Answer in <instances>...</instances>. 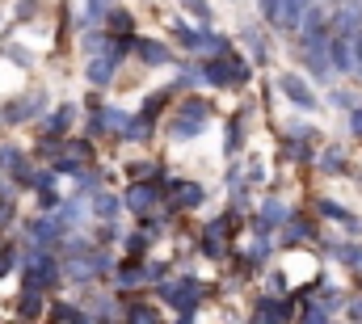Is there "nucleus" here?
I'll use <instances>...</instances> for the list:
<instances>
[{"label":"nucleus","mask_w":362,"mask_h":324,"mask_svg":"<svg viewBox=\"0 0 362 324\" xmlns=\"http://www.w3.org/2000/svg\"><path fill=\"white\" fill-rule=\"evenodd\" d=\"M202 81L215 84V88H245L253 81V64L228 51V55H215V59L202 64Z\"/></svg>","instance_id":"f257e3e1"},{"label":"nucleus","mask_w":362,"mask_h":324,"mask_svg":"<svg viewBox=\"0 0 362 324\" xmlns=\"http://www.w3.org/2000/svg\"><path fill=\"white\" fill-rule=\"evenodd\" d=\"M206 122H211V101H206V97H185L177 105V118L169 122V135H173L177 144H185V139H194Z\"/></svg>","instance_id":"f03ea898"},{"label":"nucleus","mask_w":362,"mask_h":324,"mask_svg":"<svg viewBox=\"0 0 362 324\" xmlns=\"http://www.w3.org/2000/svg\"><path fill=\"white\" fill-rule=\"evenodd\" d=\"M202 295H206V287H202L198 278H173V282H165V278H160V299L177 308L181 320H194V312H198Z\"/></svg>","instance_id":"7ed1b4c3"},{"label":"nucleus","mask_w":362,"mask_h":324,"mask_svg":"<svg viewBox=\"0 0 362 324\" xmlns=\"http://www.w3.org/2000/svg\"><path fill=\"white\" fill-rule=\"evenodd\" d=\"M64 278V270H59V261L47 253V248H30V257H25V287H38V291H51L55 282Z\"/></svg>","instance_id":"20e7f679"},{"label":"nucleus","mask_w":362,"mask_h":324,"mask_svg":"<svg viewBox=\"0 0 362 324\" xmlns=\"http://www.w3.org/2000/svg\"><path fill=\"white\" fill-rule=\"evenodd\" d=\"M173 30L181 34V47L194 51V55H202V59H215V55H228L232 51V42L223 34H215V30H185L181 21H173Z\"/></svg>","instance_id":"39448f33"},{"label":"nucleus","mask_w":362,"mask_h":324,"mask_svg":"<svg viewBox=\"0 0 362 324\" xmlns=\"http://www.w3.org/2000/svg\"><path fill=\"white\" fill-rule=\"evenodd\" d=\"M236 228V215L228 211V215H219V219H211L206 224V232H202V241H198V248H202V257H211V261H223L228 253H232V232Z\"/></svg>","instance_id":"423d86ee"},{"label":"nucleus","mask_w":362,"mask_h":324,"mask_svg":"<svg viewBox=\"0 0 362 324\" xmlns=\"http://www.w3.org/2000/svg\"><path fill=\"white\" fill-rule=\"evenodd\" d=\"M308 4L312 0H262V13H266L270 25L286 30V34H299V21H303Z\"/></svg>","instance_id":"0eeeda50"},{"label":"nucleus","mask_w":362,"mask_h":324,"mask_svg":"<svg viewBox=\"0 0 362 324\" xmlns=\"http://www.w3.org/2000/svg\"><path fill=\"white\" fill-rule=\"evenodd\" d=\"M160 198H165V181H152V177H148V181H131V185H127L122 207H131L135 215H148Z\"/></svg>","instance_id":"6e6552de"},{"label":"nucleus","mask_w":362,"mask_h":324,"mask_svg":"<svg viewBox=\"0 0 362 324\" xmlns=\"http://www.w3.org/2000/svg\"><path fill=\"white\" fill-rule=\"evenodd\" d=\"M165 198H169L173 211H194V207H202L206 190L198 181H165Z\"/></svg>","instance_id":"1a4fd4ad"},{"label":"nucleus","mask_w":362,"mask_h":324,"mask_svg":"<svg viewBox=\"0 0 362 324\" xmlns=\"http://www.w3.org/2000/svg\"><path fill=\"white\" fill-rule=\"evenodd\" d=\"M278 88L286 93V101H291L295 110H316V105H320V101H316V93H312V84L299 81L295 72H286V76L278 81Z\"/></svg>","instance_id":"9d476101"},{"label":"nucleus","mask_w":362,"mask_h":324,"mask_svg":"<svg viewBox=\"0 0 362 324\" xmlns=\"http://www.w3.org/2000/svg\"><path fill=\"white\" fill-rule=\"evenodd\" d=\"M118 64H122V59H118L114 51H93L89 72H85V76H89L93 88H105V84L114 81V68H118Z\"/></svg>","instance_id":"9b49d317"},{"label":"nucleus","mask_w":362,"mask_h":324,"mask_svg":"<svg viewBox=\"0 0 362 324\" xmlns=\"http://www.w3.org/2000/svg\"><path fill=\"white\" fill-rule=\"evenodd\" d=\"M135 55L148 64V68H169L173 64V51L165 42H152V38H135Z\"/></svg>","instance_id":"f8f14e48"},{"label":"nucleus","mask_w":362,"mask_h":324,"mask_svg":"<svg viewBox=\"0 0 362 324\" xmlns=\"http://www.w3.org/2000/svg\"><path fill=\"white\" fill-rule=\"evenodd\" d=\"M295 316V299H278V295H270V299H262L257 308H253V320H291Z\"/></svg>","instance_id":"ddd939ff"},{"label":"nucleus","mask_w":362,"mask_h":324,"mask_svg":"<svg viewBox=\"0 0 362 324\" xmlns=\"http://www.w3.org/2000/svg\"><path fill=\"white\" fill-rule=\"evenodd\" d=\"M105 34L118 38V42H135V21H131V13H127V8H110V13H105Z\"/></svg>","instance_id":"4468645a"},{"label":"nucleus","mask_w":362,"mask_h":324,"mask_svg":"<svg viewBox=\"0 0 362 324\" xmlns=\"http://www.w3.org/2000/svg\"><path fill=\"white\" fill-rule=\"evenodd\" d=\"M0 173H13L21 185H30V164H25V156H21V148L0 144Z\"/></svg>","instance_id":"2eb2a0df"},{"label":"nucleus","mask_w":362,"mask_h":324,"mask_svg":"<svg viewBox=\"0 0 362 324\" xmlns=\"http://www.w3.org/2000/svg\"><path fill=\"white\" fill-rule=\"evenodd\" d=\"M42 97H21V101H13V105H4L0 110V122H25V118H34V114H42Z\"/></svg>","instance_id":"dca6fc26"},{"label":"nucleus","mask_w":362,"mask_h":324,"mask_svg":"<svg viewBox=\"0 0 362 324\" xmlns=\"http://www.w3.org/2000/svg\"><path fill=\"white\" fill-rule=\"evenodd\" d=\"M72 118H76V105H59V110L42 122V139H64L68 127H72Z\"/></svg>","instance_id":"f3484780"},{"label":"nucleus","mask_w":362,"mask_h":324,"mask_svg":"<svg viewBox=\"0 0 362 324\" xmlns=\"http://www.w3.org/2000/svg\"><path fill=\"white\" fill-rule=\"evenodd\" d=\"M59 236H64V224L59 219H34L30 224V241L38 244V248H51Z\"/></svg>","instance_id":"a211bd4d"},{"label":"nucleus","mask_w":362,"mask_h":324,"mask_svg":"<svg viewBox=\"0 0 362 324\" xmlns=\"http://www.w3.org/2000/svg\"><path fill=\"white\" fill-rule=\"evenodd\" d=\"M114 282H118V291H135V287L144 282V261H139V257H127V261L118 265Z\"/></svg>","instance_id":"6ab92c4d"},{"label":"nucleus","mask_w":362,"mask_h":324,"mask_svg":"<svg viewBox=\"0 0 362 324\" xmlns=\"http://www.w3.org/2000/svg\"><path fill=\"white\" fill-rule=\"evenodd\" d=\"M42 299H47V291H38V287H25V291H21V299H17V316H25V320H38V316H42Z\"/></svg>","instance_id":"aec40b11"},{"label":"nucleus","mask_w":362,"mask_h":324,"mask_svg":"<svg viewBox=\"0 0 362 324\" xmlns=\"http://www.w3.org/2000/svg\"><path fill=\"white\" fill-rule=\"evenodd\" d=\"M312 244L316 241V224H312V219H299V215H295V219H291V215H286V236H282V244Z\"/></svg>","instance_id":"412c9836"},{"label":"nucleus","mask_w":362,"mask_h":324,"mask_svg":"<svg viewBox=\"0 0 362 324\" xmlns=\"http://www.w3.org/2000/svg\"><path fill=\"white\" fill-rule=\"evenodd\" d=\"M278 224H286V207L278 202V198H266V207H262V215H257V232H274Z\"/></svg>","instance_id":"4be33fe9"},{"label":"nucleus","mask_w":362,"mask_h":324,"mask_svg":"<svg viewBox=\"0 0 362 324\" xmlns=\"http://www.w3.org/2000/svg\"><path fill=\"white\" fill-rule=\"evenodd\" d=\"M156 135V118H148V114H135V118H127V131H122V139H135V144H144V139H152Z\"/></svg>","instance_id":"5701e85b"},{"label":"nucleus","mask_w":362,"mask_h":324,"mask_svg":"<svg viewBox=\"0 0 362 324\" xmlns=\"http://www.w3.org/2000/svg\"><path fill=\"white\" fill-rule=\"evenodd\" d=\"M316 164H320V173H329V177H337V173H346V168H350V161H346V152H341V148H325Z\"/></svg>","instance_id":"b1692460"},{"label":"nucleus","mask_w":362,"mask_h":324,"mask_svg":"<svg viewBox=\"0 0 362 324\" xmlns=\"http://www.w3.org/2000/svg\"><path fill=\"white\" fill-rule=\"evenodd\" d=\"M118 211H122V198H114V194H97V198H93V215H97V219L110 224V219H118Z\"/></svg>","instance_id":"393cba45"},{"label":"nucleus","mask_w":362,"mask_h":324,"mask_svg":"<svg viewBox=\"0 0 362 324\" xmlns=\"http://www.w3.org/2000/svg\"><path fill=\"white\" fill-rule=\"evenodd\" d=\"M240 144H245V118H232V122H228V131H223V152H228V156H236V152H240Z\"/></svg>","instance_id":"a878e982"},{"label":"nucleus","mask_w":362,"mask_h":324,"mask_svg":"<svg viewBox=\"0 0 362 324\" xmlns=\"http://www.w3.org/2000/svg\"><path fill=\"white\" fill-rule=\"evenodd\" d=\"M320 215H325V219H333V224H346V228H358V219H354V215H350L346 207H337L333 198H320Z\"/></svg>","instance_id":"bb28decb"},{"label":"nucleus","mask_w":362,"mask_h":324,"mask_svg":"<svg viewBox=\"0 0 362 324\" xmlns=\"http://www.w3.org/2000/svg\"><path fill=\"white\" fill-rule=\"evenodd\" d=\"M282 152H286V161H312V148H308V139L303 135H286V144H282Z\"/></svg>","instance_id":"cd10ccee"},{"label":"nucleus","mask_w":362,"mask_h":324,"mask_svg":"<svg viewBox=\"0 0 362 324\" xmlns=\"http://www.w3.org/2000/svg\"><path fill=\"white\" fill-rule=\"evenodd\" d=\"M329 253H333L341 265H350V270H358L362 265V248L358 244H329Z\"/></svg>","instance_id":"c85d7f7f"},{"label":"nucleus","mask_w":362,"mask_h":324,"mask_svg":"<svg viewBox=\"0 0 362 324\" xmlns=\"http://www.w3.org/2000/svg\"><path fill=\"white\" fill-rule=\"evenodd\" d=\"M127 320H135V324H156L160 320V312L156 308H148V303H127V312H122Z\"/></svg>","instance_id":"c756f323"},{"label":"nucleus","mask_w":362,"mask_h":324,"mask_svg":"<svg viewBox=\"0 0 362 324\" xmlns=\"http://www.w3.org/2000/svg\"><path fill=\"white\" fill-rule=\"evenodd\" d=\"M127 173H131V181H148V177H152V181H165V173H160V164H131V168H127Z\"/></svg>","instance_id":"7c9ffc66"},{"label":"nucleus","mask_w":362,"mask_h":324,"mask_svg":"<svg viewBox=\"0 0 362 324\" xmlns=\"http://www.w3.org/2000/svg\"><path fill=\"white\" fill-rule=\"evenodd\" d=\"M245 42H249V47H253V59H257V64H266V59H270V47H266V42H262V34H257V30H253V25H249V30H245Z\"/></svg>","instance_id":"2f4dec72"},{"label":"nucleus","mask_w":362,"mask_h":324,"mask_svg":"<svg viewBox=\"0 0 362 324\" xmlns=\"http://www.w3.org/2000/svg\"><path fill=\"white\" fill-rule=\"evenodd\" d=\"M169 97H173L169 88H165V93H152V97L144 101V110H139V114H148V118H160V110H165V101H169Z\"/></svg>","instance_id":"473e14b6"},{"label":"nucleus","mask_w":362,"mask_h":324,"mask_svg":"<svg viewBox=\"0 0 362 324\" xmlns=\"http://www.w3.org/2000/svg\"><path fill=\"white\" fill-rule=\"evenodd\" d=\"M101 110H105V131H118V135H122L131 114H122V110H114V105H101Z\"/></svg>","instance_id":"72a5a7b5"},{"label":"nucleus","mask_w":362,"mask_h":324,"mask_svg":"<svg viewBox=\"0 0 362 324\" xmlns=\"http://www.w3.org/2000/svg\"><path fill=\"white\" fill-rule=\"evenodd\" d=\"M148 244H152L148 232H131V236H127V257H144V253H148Z\"/></svg>","instance_id":"f704fd0d"},{"label":"nucleus","mask_w":362,"mask_h":324,"mask_svg":"<svg viewBox=\"0 0 362 324\" xmlns=\"http://www.w3.org/2000/svg\"><path fill=\"white\" fill-rule=\"evenodd\" d=\"M55 168H42V173H30V190H55Z\"/></svg>","instance_id":"c9c22d12"},{"label":"nucleus","mask_w":362,"mask_h":324,"mask_svg":"<svg viewBox=\"0 0 362 324\" xmlns=\"http://www.w3.org/2000/svg\"><path fill=\"white\" fill-rule=\"evenodd\" d=\"M55 219H59V224H64V228H72V224H76V219H81V198H72V202H68V207H59V215H55Z\"/></svg>","instance_id":"e433bc0d"},{"label":"nucleus","mask_w":362,"mask_h":324,"mask_svg":"<svg viewBox=\"0 0 362 324\" xmlns=\"http://www.w3.org/2000/svg\"><path fill=\"white\" fill-rule=\"evenodd\" d=\"M51 320H89V316H85L81 308H68V303H55V308H51Z\"/></svg>","instance_id":"4c0bfd02"},{"label":"nucleus","mask_w":362,"mask_h":324,"mask_svg":"<svg viewBox=\"0 0 362 324\" xmlns=\"http://www.w3.org/2000/svg\"><path fill=\"white\" fill-rule=\"evenodd\" d=\"M299 316H303V320H308V324L333 320V312H329V308H325V303H312V308H303V312H299Z\"/></svg>","instance_id":"58836bf2"},{"label":"nucleus","mask_w":362,"mask_h":324,"mask_svg":"<svg viewBox=\"0 0 362 324\" xmlns=\"http://www.w3.org/2000/svg\"><path fill=\"white\" fill-rule=\"evenodd\" d=\"M13 265H17V248L13 244H0V278L13 274Z\"/></svg>","instance_id":"ea45409f"},{"label":"nucleus","mask_w":362,"mask_h":324,"mask_svg":"<svg viewBox=\"0 0 362 324\" xmlns=\"http://www.w3.org/2000/svg\"><path fill=\"white\" fill-rule=\"evenodd\" d=\"M185 4V13H194L198 21H211V8H206V0H181Z\"/></svg>","instance_id":"a19ab883"},{"label":"nucleus","mask_w":362,"mask_h":324,"mask_svg":"<svg viewBox=\"0 0 362 324\" xmlns=\"http://www.w3.org/2000/svg\"><path fill=\"white\" fill-rule=\"evenodd\" d=\"M114 4L110 0H89V21H105V13H110Z\"/></svg>","instance_id":"79ce46f5"},{"label":"nucleus","mask_w":362,"mask_h":324,"mask_svg":"<svg viewBox=\"0 0 362 324\" xmlns=\"http://www.w3.org/2000/svg\"><path fill=\"white\" fill-rule=\"evenodd\" d=\"M350 51H354V72L362 76V30H354V38H350Z\"/></svg>","instance_id":"37998d69"},{"label":"nucleus","mask_w":362,"mask_h":324,"mask_svg":"<svg viewBox=\"0 0 362 324\" xmlns=\"http://www.w3.org/2000/svg\"><path fill=\"white\" fill-rule=\"evenodd\" d=\"M38 207H42V211H59V198H55V190H38Z\"/></svg>","instance_id":"c03bdc74"},{"label":"nucleus","mask_w":362,"mask_h":324,"mask_svg":"<svg viewBox=\"0 0 362 324\" xmlns=\"http://www.w3.org/2000/svg\"><path fill=\"white\" fill-rule=\"evenodd\" d=\"M350 131H354V135L362 139V110H358V105L350 110Z\"/></svg>","instance_id":"a18cd8bd"},{"label":"nucleus","mask_w":362,"mask_h":324,"mask_svg":"<svg viewBox=\"0 0 362 324\" xmlns=\"http://www.w3.org/2000/svg\"><path fill=\"white\" fill-rule=\"evenodd\" d=\"M333 105H341V110H354V97H350V93H333Z\"/></svg>","instance_id":"49530a36"},{"label":"nucleus","mask_w":362,"mask_h":324,"mask_svg":"<svg viewBox=\"0 0 362 324\" xmlns=\"http://www.w3.org/2000/svg\"><path fill=\"white\" fill-rule=\"evenodd\" d=\"M34 8H38V0H21V8H17V17L25 21V17H34Z\"/></svg>","instance_id":"de8ad7c7"},{"label":"nucleus","mask_w":362,"mask_h":324,"mask_svg":"<svg viewBox=\"0 0 362 324\" xmlns=\"http://www.w3.org/2000/svg\"><path fill=\"white\" fill-rule=\"evenodd\" d=\"M346 316H350V320H362V299H354V303L346 308Z\"/></svg>","instance_id":"09e8293b"}]
</instances>
